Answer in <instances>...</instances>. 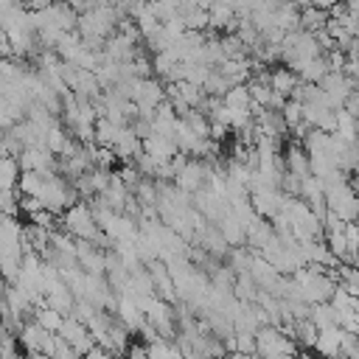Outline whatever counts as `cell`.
<instances>
[{
	"label": "cell",
	"mask_w": 359,
	"mask_h": 359,
	"mask_svg": "<svg viewBox=\"0 0 359 359\" xmlns=\"http://www.w3.org/2000/svg\"><path fill=\"white\" fill-rule=\"evenodd\" d=\"M62 227L67 233H73L76 238H93L95 241L101 236V224H98V219H95V213H93L87 199L84 202H73L62 213Z\"/></svg>",
	"instance_id": "obj_1"
},
{
	"label": "cell",
	"mask_w": 359,
	"mask_h": 359,
	"mask_svg": "<svg viewBox=\"0 0 359 359\" xmlns=\"http://www.w3.org/2000/svg\"><path fill=\"white\" fill-rule=\"evenodd\" d=\"M53 337H56V331H48L42 323L28 320V323H22L17 339L28 359H45V356H53Z\"/></svg>",
	"instance_id": "obj_2"
},
{
	"label": "cell",
	"mask_w": 359,
	"mask_h": 359,
	"mask_svg": "<svg viewBox=\"0 0 359 359\" xmlns=\"http://www.w3.org/2000/svg\"><path fill=\"white\" fill-rule=\"evenodd\" d=\"M320 87L325 90V95L331 98V104H334L337 109H342L345 101L351 98V93L359 87V81H353L345 70H328V76L320 81Z\"/></svg>",
	"instance_id": "obj_3"
},
{
	"label": "cell",
	"mask_w": 359,
	"mask_h": 359,
	"mask_svg": "<svg viewBox=\"0 0 359 359\" xmlns=\"http://www.w3.org/2000/svg\"><path fill=\"white\" fill-rule=\"evenodd\" d=\"M283 196H286V194H283L280 188H255V191L250 194L255 210H258L264 219H275V216L280 213V208H283Z\"/></svg>",
	"instance_id": "obj_4"
},
{
	"label": "cell",
	"mask_w": 359,
	"mask_h": 359,
	"mask_svg": "<svg viewBox=\"0 0 359 359\" xmlns=\"http://www.w3.org/2000/svg\"><path fill=\"white\" fill-rule=\"evenodd\" d=\"M115 317L132 331V334H140V328L149 323V317H146V311L137 306V300L135 297H129V294H121V300H118V311H115Z\"/></svg>",
	"instance_id": "obj_5"
},
{
	"label": "cell",
	"mask_w": 359,
	"mask_h": 359,
	"mask_svg": "<svg viewBox=\"0 0 359 359\" xmlns=\"http://www.w3.org/2000/svg\"><path fill=\"white\" fill-rule=\"evenodd\" d=\"M115 154H118L123 163H135L137 154H143V137L137 135V129H135L132 123L123 126V132H121V137H118V143H115Z\"/></svg>",
	"instance_id": "obj_6"
},
{
	"label": "cell",
	"mask_w": 359,
	"mask_h": 359,
	"mask_svg": "<svg viewBox=\"0 0 359 359\" xmlns=\"http://www.w3.org/2000/svg\"><path fill=\"white\" fill-rule=\"evenodd\" d=\"M104 53H107L109 59H118V62H132L140 50H137V42H132L126 34L115 31V34L104 42Z\"/></svg>",
	"instance_id": "obj_7"
},
{
	"label": "cell",
	"mask_w": 359,
	"mask_h": 359,
	"mask_svg": "<svg viewBox=\"0 0 359 359\" xmlns=\"http://www.w3.org/2000/svg\"><path fill=\"white\" fill-rule=\"evenodd\" d=\"M283 163H286V171L297 174L300 180H303L306 174H311V154H309V149H306L303 143H294V146H289V149H286V157H283Z\"/></svg>",
	"instance_id": "obj_8"
},
{
	"label": "cell",
	"mask_w": 359,
	"mask_h": 359,
	"mask_svg": "<svg viewBox=\"0 0 359 359\" xmlns=\"http://www.w3.org/2000/svg\"><path fill=\"white\" fill-rule=\"evenodd\" d=\"M196 244H202V247H205L210 255H216V258H227V252H230V241L222 236V230H219L216 222L208 224V230L196 238Z\"/></svg>",
	"instance_id": "obj_9"
},
{
	"label": "cell",
	"mask_w": 359,
	"mask_h": 359,
	"mask_svg": "<svg viewBox=\"0 0 359 359\" xmlns=\"http://www.w3.org/2000/svg\"><path fill=\"white\" fill-rule=\"evenodd\" d=\"M219 224V230H222V236L230 241V247H238V244H247V227L238 222V216L233 213V208L216 222Z\"/></svg>",
	"instance_id": "obj_10"
},
{
	"label": "cell",
	"mask_w": 359,
	"mask_h": 359,
	"mask_svg": "<svg viewBox=\"0 0 359 359\" xmlns=\"http://www.w3.org/2000/svg\"><path fill=\"white\" fill-rule=\"evenodd\" d=\"M297 81H300V76H297L289 65H286V67H275V70H272V76H269L272 90H275L278 95H283V98H292V93H294Z\"/></svg>",
	"instance_id": "obj_11"
},
{
	"label": "cell",
	"mask_w": 359,
	"mask_h": 359,
	"mask_svg": "<svg viewBox=\"0 0 359 359\" xmlns=\"http://www.w3.org/2000/svg\"><path fill=\"white\" fill-rule=\"evenodd\" d=\"M342 325H334V328H323L320 337H317V345L314 351L325 353V356H342Z\"/></svg>",
	"instance_id": "obj_12"
},
{
	"label": "cell",
	"mask_w": 359,
	"mask_h": 359,
	"mask_svg": "<svg viewBox=\"0 0 359 359\" xmlns=\"http://www.w3.org/2000/svg\"><path fill=\"white\" fill-rule=\"evenodd\" d=\"M121 132H123V123H115V121H109L107 115H98V121H95V143L115 149Z\"/></svg>",
	"instance_id": "obj_13"
},
{
	"label": "cell",
	"mask_w": 359,
	"mask_h": 359,
	"mask_svg": "<svg viewBox=\"0 0 359 359\" xmlns=\"http://www.w3.org/2000/svg\"><path fill=\"white\" fill-rule=\"evenodd\" d=\"M328 20H331L328 8H320V6H303L300 8V28H306V31H320V28H325Z\"/></svg>",
	"instance_id": "obj_14"
},
{
	"label": "cell",
	"mask_w": 359,
	"mask_h": 359,
	"mask_svg": "<svg viewBox=\"0 0 359 359\" xmlns=\"http://www.w3.org/2000/svg\"><path fill=\"white\" fill-rule=\"evenodd\" d=\"M22 177V165L17 160V154H3L0 157V182L3 188H17Z\"/></svg>",
	"instance_id": "obj_15"
},
{
	"label": "cell",
	"mask_w": 359,
	"mask_h": 359,
	"mask_svg": "<svg viewBox=\"0 0 359 359\" xmlns=\"http://www.w3.org/2000/svg\"><path fill=\"white\" fill-rule=\"evenodd\" d=\"M309 317L314 320V325H317L320 331L339 325V311L331 306V300H325V303H311V314H309Z\"/></svg>",
	"instance_id": "obj_16"
},
{
	"label": "cell",
	"mask_w": 359,
	"mask_h": 359,
	"mask_svg": "<svg viewBox=\"0 0 359 359\" xmlns=\"http://www.w3.org/2000/svg\"><path fill=\"white\" fill-rule=\"evenodd\" d=\"M224 104H227L230 109H252L255 101H252L250 84H233V87L224 93Z\"/></svg>",
	"instance_id": "obj_17"
},
{
	"label": "cell",
	"mask_w": 359,
	"mask_h": 359,
	"mask_svg": "<svg viewBox=\"0 0 359 359\" xmlns=\"http://www.w3.org/2000/svg\"><path fill=\"white\" fill-rule=\"evenodd\" d=\"M317 337H320V328L314 325L311 317H303L294 323V339L300 348H314L317 345Z\"/></svg>",
	"instance_id": "obj_18"
},
{
	"label": "cell",
	"mask_w": 359,
	"mask_h": 359,
	"mask_svg": "<svg viewBox=\"0 0 359 359\" xmlns=\"http://www.w3.org/2000/svg\"><path fill=\"white\" fill-rule=\"evenodd\" d=\"M337 135H342L348 140H359V118L348 107L337 109Z\"/></svg>",
	"instance_id": "obj_19"
},
{
	"label": "cell",
	"mask_w": 359,
	"mask_h": 359,
	"mask_svg": "<svg viewBox=\"0 0 359 359\" xmlns=\"http://www.w3.org/2000/svg\"><path fill=\"white\" fill-rule=\"evenodd\" d=\"M222 48H224V56L227 59H244V56H250V45L236 31H227L222 36Z\"/></svg>",
	"instance_id": "obj_20"
},
{
	"label": "cell",
	"mask_w": 359,
	"mask_h": 359,
	"mask_svg": "<svg viewBox=\"0 0 359 359\" xmlns=\"http://www.w3.org/2000/svg\"><path fill=\"white\" fill-rule=\"evenodd\" d=\"M31 317H34L36 323H42L48 331H59L62 323H65V314H62L59 309H53V306H36Z\"/></svg>",
	"instance_id": "obj_21"
},
{
	"label": "cell",
	"mask_w": 359,
	"mask_h": 359,
	"mask_svg": "<svg viewBox=\"0 0 359 359\" xmlns=\"http://www.w3.org/2000/svg\"><path fill=\"white\" fill-rule=\"evenodd\" d=\"M250 93H252V101L258 107H272V98H275V90L266 79H250Z\"/></svg>",
	"instance_id": "obj_22"
},
{
	"label": "cell",
	"mask_w": 359,
	"mask_h": 359,
	"mask_svg": "<svg viewBox=\"0 0 359 359\" xmlns=\"http://www.w3.org/2000/svg\"><path fill=\"white\" fill-rule=\"evenodd\" d=\"M337 280H339L348 292H353V294L359 297V266H356V264H339V266H337Z\"/></svg>",
	"instance_id": "obj_23"
},
{
	"label": "cell",
	"mask_w": 359,
	"mask_h": 359,
	"mask_svg": "<svg viewBox=\"0 0 359 359\" xmlns=\"http://www.w3.org/2000/svg\"><path fill=\"white\" fill-rule=\"evenodd\" d=\"M280 112H283V121H286L289 132L306 121V112H303V101H297V98H289V101L283 104V109H280Z\"/></svg>",
	"instance_id": "obj_24"
},
{
	"label": "cell",
	"mask_w": 359,
	"mask_h": 359,
	"mask_svg": "<svg viewBox=\"0 0 359 359\" xmlns=\"http://www.w3.org/2000/svg\"><path fill=\"white\" fill-rule=\"evenodd\" d=\"M233 87V81L219 70V67H213V73H210V79L205 81V90H208V95H222L224 98V93Z\"/></svg>",
	"instance_id": "obj_25"
},
{
	"label": "cell",
	"mask_w": 359,
	"mask_h": 359,
	"mask_svg": "<svg viewBox=\"0 0 359 359\" xmlns=\"http://www.w3.org/2000/svg\"><path fill=\"white\" fill-rule=\"evenodd\" d=\"M73 356H79V351L73 348V342L67 337H62L56 331V337H53V359H73Z\"/></svg>",
	"instance_id": "obj_26"
},
{
	"label": "cell",
	"mask_w": 359,
	"mask_h": 359,
	"mask_svg": "<svg viewBox=\"0 0 359 359\" xmlns=\"http://www.w3.org/2000/svg\"><path fill=\"white\" fill-rule=\"evenodd\" d=\"M0 202H3V213H8V216L22 213V210H20V191H17V188H3Z\"/></svg>",
	"instance_id": "obj_27"
},
{
	"label": "cell",
	"mask_w": 359,
	"mask_h": 359,
	"mask_svg": "<svg viewBox=\"0 0 359 359\" xmlns=\"http://www.w3.org/2000/svg\"><path fill=\"white\" fill-rule=\"evenodd\" d=\"M342 356L359 359V334L356 331H342Z\"/></svg>",
	"instance_id": "obj_28"
},
{
	"label": "cell",
	"mask_w": 359,
	"mask_h": 359,
	"mask_svg": "<svg viewBox=\"0 0 359 359\" xmlns=\"http://www.w3.org/2000/svg\"><path fill=\"white\" fill-rule=\"evenodd\" d=\"M342 70L353 79V81H359V56H353V53H348V59H345V65H342Z\"/></svg>",
	"instance_id": "obj_29"
},
{
	"label": "cell",
	"mask_w": 359,
	"mask_h": 359,
	"mask_svg": "<svg viewBox=\"0 0 359 359\" xmlns=\"http://www.w3.org/2000/svg\"><path fill=\"white\" fill-rule=\"evenodd\" d=\"M22 3H25L31 11H42V8H48V6L56 3V0H22Z\"/></svg>",
	"instance_id": "obj_30"
},
{
	"label": "cell",
	"mask_w": 359,
	"mask_h": 359,
	"mask_svg": "<svg viewBox=\"0 0 359 359\" xmlns=\"http://www.w3.org/2000/svg\"><path fill=\"white\" fill-rule=\"evenodd\" d=\"M345 107H348V109H351V112L359 118V90H353V93H351V98L345 101Z\"/></svg>",
	"instance_id": "obj_31"
},
{
	"label": "cell",
	"mask_w": 359,
	"mask_h": 359,
	"mask_svg": "<svg viewBox=\"0 0 359 359\" xmlns=\"http://www.w3.org/2000/svg\"><path fill=\"white\" fill-rule=\"evenodd\" d=\"M342 3H345V8H348V11L359 14V0H342Z\"/></svg>",
	"instance_id": "obj_32"
},
{
	"label": "cell",
	"mask_w": 359,
	"mask_h": 359,
	"mask_svg": "<svg viewBox=\"0 0 359 359\" xmlns=\"http://www.w3.org/2000/svg\"><path fill=\"white\" fill-rule=\"evenodd\" d=\"M348 53H353V56H359V36L353 39V45H351V50H348Z\"/></svg>",
	"instance_id": "obj_33"
}]
</instances>
